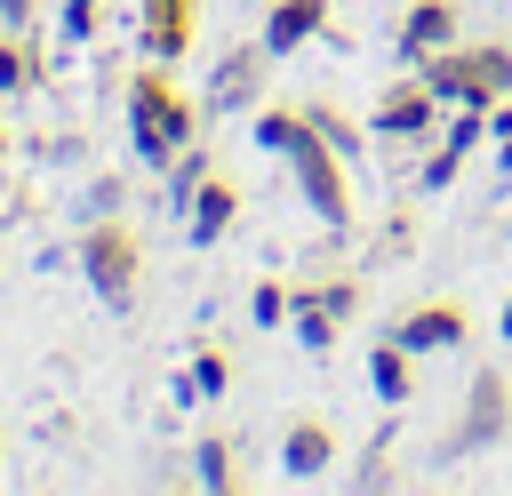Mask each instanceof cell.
Here are the masks:
<instances>
[{
    "label": "cell",
    "mask_w": 512,
    "mask_h": 496,
    "mask_svg": "<svg viewBox=\"0 0 512 496\" xmlns=\"http://www.w3.org/2000/svg\"><path fill=\"white\" fill-rule=\"evenodd\" d=\"M256 144L288 160V176H296V192L312 200L320 224H352V176H344V152L312 128L304 104H256Z\"/></svg>",
    "instance_id": "6da1fadb"
},
{
    "label": "cell",
    "mask_w": 512,
    "mask_h": 496,
    "mask_svg": "<svg viewBox=\"0 0 512 496\" xmlns=\"http://www.w3.org/2000/svg\"><path fill=\"white\" fill-rule=\"evenodd\" d=\"M192 136H200V112H192V96L168 80V64L152 56L144 72H128V144H136V160L168 168Z\"/></svg>",
    "instance_id": "7a4b0ae2"
},
{
    "label": "cell",
    "mask_w": 512,
    "mask_h": 496,
    "mask_svg": "<svg viewBox=\"0 0 512 496\" xmlns=\"http://www.w3.org/2000/svg\"><path fill=\"white\" fill-rule=\"evenodd\" d=\"M416 72L440 88V104H480V112H496V104L512 96V40H456V48H432Z\"/></svg>",
    "instance_id": "3957f363"
},
{
    "label": "cell",
    "mask_w": 512,
    "mask_h": 496,
    "mask_svg": "<svg viewBox=\"0 0 512 496\" xmlns=\"http://www.w3.org/2000/svg\"><path fill=\"white\" fill-rule=\"evenodd\" d=\"M80 272H88L96 304L128 312V304H136V288H144V240H136L120 216H96V224L80 232Z\"/></svg>",
    "instance_id": "277c9868"
},
{
    "label": "cell",
    "mask_w": 512,
    "mask_h": 496,
    "mask_svg": "<svg viewBox=\"0 0 512 496\" xmlns=\"http://www.w3.org/2000/svg\"><path fill=\"white\" fill-rule=\"evenodd\" d=\"M368 120H376V136H400V144H432V136H440V88H432V80L408 64V72H400V80L376 96V112H368Z\"/></svg>",
    "instance_id": "5b68a950"
},
{
    "label": "cell",
    "mask_w": 512,
    "mask_h": 496,
    "mask_svg": "<svg viewBox=\"0 0 512 496\" xmlns=\"http://www.w3.org/2000/svg\"><path fill=\"white\" fill-rule=\"evenodd\" d=\"M504 432H512V376L504 368H480L464 384V416H456L448 448H496Z\"/></svg>",
    "instance_id": "8992f818"
},
{
    "label": "cell",
    "mask_w": 512,
    "mask_h": 496,
    "mask_svg": "<svg viewBox=\"0 0 512 496\" xmlns=\"http://www.w3.org/2000/svg\"><path fill=\"white\" fill-rule=\"evenodd\" d=\"M272 64H280V56L264 48V32H256V40H240V48H224V64H216V80H208L216 112H256V104H264Z\"/></svg>",
    "instance_id": "52a82bcc"
},
{
    "label": "cell",
    "mask_w": 512,
    "mask_h": 496,
    "mask_svg": "<svg viewBox=\"0 0 512 496\" xmlns=\"http://www.w3.org/2000/svg\"><path fill=\"white\" fill-rule=\"evenodd\" d=\"M384 336H392V344H408L416 360H424V352H456V344L472 336V312H464L456 296H432V304H408Z\"/></svg>",
    "instance_id": "ba28073f"
},
{
    "label": "cell",
    "mask_w": 512,
    "mask_h": 496,
    "mask_svg": "<svg viewBox=\"0 0 512 496\" xmlns=\"http://www.w3.org/2000/svg\"><path fill=\"white\" fill-rule=\"evenodd\" d=\"M392 40H400L408 64H424L432 48H456V40H464V0H408Z\"/></svg>",
    "instance_id": "9c48e42d"
},
{
    "label": "cell",
    "mask_w": 512,
    "mask_h": 496,
    "mask_svg": "<svg viewBox=\"0 0 512 496\" xmlns=\"http://www.w3.org/2000/svg\"><path fill=\"white\" fill-rule=\"evenodd\" d=\"M192 32H200V0H136V40H144V56L176 64V56L192 48Z\"/></svg>",
    "instance_id": "30bf717a"
},
{
    "label": "cell",
    "mask_w": 512,
    "mask_h": 496,
    "mask_svg": "<svg viewBox=\"0 0 512 496\" xmlns=\"http://www.w3.org/2000/svg\"><path fill=\"white\" fill-rule=\"evenodd\" d=\"M336 0H264V48L272 56H296L304 40H320L336 16H328Z\"/></svg>",
    "instance_id": "8fae6325"
},
{
    "label": "cell",
    "mask_w": 512,
    "mask_h": 496,
    "mask_svg": "<svg viewBox=\"0 0 512 496\" xmlns=\"http://www.w3.org/2000/svg\"><path fill=\"white\" fill-rule=\"evenodd\" d=\"M232 224H240V184H232V176L216 168V176H208V184H200V192L184 200V232H192V240L208 248V240H224Z\"/></svg>",
    "instance_id": "7c38bea8"
},
{
    "label": "cell",
    "mask_w": 512,
    "mask_h": 496,
    "mask_svg": "<svg viewBox=\"0 0 512 496\" xmlns=\"http://www.w3.org/2000/svg\"><path fill=\"white\" fill-rule=\"evenodd\" d=\"M280 464H288V480H320L336 464V424L328 416H296L280 432Z\"/></svg>",
    "instance_id": "4fadbf2b"
},
{
    "label": "cell",
    "mask_w": 512,
    "mask_h": 496,
    "mask_svg": "<svg viewBox=\"0 0 512 496\" xmlns=\"http://www.w3.org/2000/svg\"><path fill=\"white\" fill-rule=\"evenodd\" d=\"M368 384H376V400H392V408H400V400H416V352L384 336V344L368 352Z\"/></svg>",
    "instance_id": "5bb4252c"
},
{
    "label": "cell",
    "mask_w": 512,
    "mask_h": 496,
    "mask_svg": "<svg viewBox=\"0 0 512 496\" xmlns=\"http://www.w3.org/2000/svg\"><path fill=\"white\" fill-rule=\"evenodd\" d=\"M288 320H296V344H304V352H336V336H344V320H336L312 288H288Z\"/></svg>",
    "instance_id": "9a60e30c"
},
{
    "label": "cell",
    "mask_w": 512,
    "mask_h": 496,
    "mask_svg": "<svg viewBox=\"0 0 512 496\" xmlns=\"http://www.w3.org/2000/svg\"><path fill=\"white\" fill-rule=\"evenodd\" d=\"M192 480H200V488H224V496H232V488H248V472H240V448H232L224 432H208V440L192 448Z\"/></svg>",
    "instance_id": "2e32d148"
},
{
    "label": "cell",
    "mask_w": 512,
    "mask_h": 496,
    "mask_svg": "<svg viewBox=\"0 0 512 496\" xmlns=\"http://www.w3.org/2000/svg\"><path fill=\"white\" fill-rule=\"evenodd\" d=\"M40 80H48V72H40V48L8 24V32H0V96H32Z\"/></svg>",
    "instance_id": "e0dca14e"
},
{
    "label": "cell",
    "mask_w": 512,
    "mask_h": 496,
    "mask_svg": "<svg viewBox=\"0 0 512 496\" xmlns=\"http://www.w3.org/2000/svg\"><path fill=\"white\" fill-rule=\"evenodd\" d=\"M208 176H216V160H208V144L192 136V144H184V152H176V160L160 168V200H176V208H184V200H192V192H200Z\"/></svg>",
    "instance_id": "ac0fdd59"
},
{
    "label": "cell",
    "mask_w": 512,
    "mask_h": 496,
    "mask_svg": "<svg viewBox=\"0 0 512 496\" xmlns=\"http://www.w3.org/2000/svg\"><path fill=\"white\" fill-rule=\"evenodd\" d=\"M224 384H232V352H216V344H200V352H192V368L176 376V400H216Z\"/></svg>",
    "instance_id": "d6986e66"
},
{
    "label": "cell",
    "mask_w": 512,
    "mask_h": 496,
    "mask_svg": "<svg viewBox=\"0 0 512 496\" xmlns=\"http://www.w3.org/2000/svg\"><path fill=\"white\" fill-rule=\"evenodd\" d=\"M456 168H464V152H456L448 136H432V144H424V168H416V184H424V192H448V184H456Z\"/></svg>",
    "instance_id": "ffe728a7"
},
{
    "label": "cell",
    "mask_w": 512,
    "mask_h": 496,
    "mask_svg": "<svg viewBox=\"0 0 512 496\" xmlns=\"http://www.w3.org/2000/svg\"><path fill=\"white\" fill-rule=\"evenodd\" d=\"M304 112H312V128H320V136H328V144H336V152H344V160H352V152H360V128H352V120H344V112H336V104H304Z\"/></svg>",
    "instance_id": "44dd1931"
},
{
    "label": "cell",
    "mask_w": 512,
    "mask_h": 496,
    "mask_svg": "<svg viewBox=\"0 0 512 496\" xmlns=\"http://www.w3.org/2000/svg\"><path fill=\"white\" fill-rule=\"evenodd\" d=\"M312 296H320L336 320H352V312H360V280H352V272H328V280H312Z\"/></svg>",
    "instance_id": "7402d4cb"
},
{
    "label": "cell",
    "mask_w": 512,
    "mask_h": 496,
    "mask_svg": "<svg viewBox=\"0 0 512 496\" xmlns=\"http://www.w3.org/2000/svg\"><path fill=\"white\" fill-rule=\"evenodd\" d=\"M248 320H256V328H280V320H288V280H256Z\"/></svg>",
    "instance_id": "603a6c76"
},
{
    "label": "cell",
    "mask_w": 512,
    "mask_h": 496,
    "mask_svg": "<svg viewBox=\"0 0 512 496\" xmlns=\"http://www.w3.org/2000/svg\"><path fill=\"white\" fill-rule=\"evenodd\" d=\"M64 8V40H96L104 32V0H56Z\"/></svg>",
    "instance_id": "cb8c5ba5"
},
{
    "label": "cell",
    "mask_w": 512,
    "mask_h": 496,
    "mask_svg": "<svg viewBox=\"0 0 512 496\" xmlns=\"http://www.w3.org/2000/svg\"><path fill=\"white\" fill-rule=\"evenodd\" d=\"M392 480H400V464H384V448H376V456L352 472V488H392Z\"/></svg>",
    "instance_id": "d4e9b609"
},
{
    "label": "cell",
    "mask_w": 512,
    "mask_h": 496,
    "mask_svg": "<svg viewBox=\"0 0 512 496\" xmlns=\"http://www.w3.org/2000/svg\"><path fill=\"white\" fill-rule=\"evenodd\" d=\"M32 8L40 0H0V24H32Z\"/></svg>",
    "instance_id": "484cf974"
},
{
    "label": "cell",
    "mask_w": 512,
    "mask_h": 496,
    "mask_svg": "<svg viewBox=\"0 0 512 496\" xmlns=\"http://www.w3.org/2000/svg\"><path fill=\"white\" fill-rule=\"evenodd\" d=\"M488 128H496V136H512V96H504V104L488 112Z\"/></svg>",
    "instance_id": "4316f807"
},
{
    "label": "cell",
    "mask_w": 512,
    "mask_h": 496,
    "mask_svg": "<svg viewBox=\"0 0 512 496\" xmlns=\"http://www.w3.org/2000/svg\"><path fill=\"white\" fill-rule=\"evenodd\" d=\"M496 168H512V136H496Z\"/></svg>",
    "instance_id": "83f0119b"
},
{
    "label": "cell",
    "mask_w": 512,
    "mask_h": 496,
    "mask_svg": "<svg viewBox=\"0 0 512 496\" xmlns=\"http://www.w3.org/2000/svg\"><path fill=\"white\" fill-rule=\"evenodd\" d=\"M496 328H504V336H512V296H504V304H496Z\"/></svg>",
    "instance_id": "f1b7e54d"
}]
</instances>
